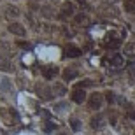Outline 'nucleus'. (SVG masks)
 I'll return each instance as SVG.
<instances>
[{
  "label": "nucleus",
  "instance_id": "obj_16",
  "mask_svg": "<svg viewBox=\"0 0 135 135\" xmlns=\"http://www.w3.org/2000/svg\"><path fill=\"white\" fill-rule=\"evenodd\" d=\"M40 11H42V16H44V18H53V16H55L53 12H51L53 9H51L49 5H44V7H42Z\"/></svg>",
  "mask_w": 135,
  "mask_h": 135
},
{
  "label": "nucleus",
  "instance_id": "obj_24",
  "mask_svg": "<svg viewBox=\"0 0 135 135\" xmlns=\"http://www.w3.org/2000/svg\"><path fill=\"white\" fill-rule=\"evenodd\" d=\"M119 44V40H112V42H107V47H116Z\"/></svg>",
  "mask_w": 135,
  "mask_h": 135
},
{
  "label": "nucleus",
  "instance_id": "obj_19",
  "mask_svg": "<svg viewBox=\"0 0 135 135\" xmlns=\"http://www.w3.org/2000/svg\"><path fill=\"white\" fill-rule=\"evenodd\" d=\"M77 5H79L83 11H90V4H88V2H84V0H77Z\"/></svg>",
  "mask_w": 135,
  "mask_h": 135
},
{
  "label": "nucleus",
  "instance_id": "obj_14",
  "mask_svg": "<svg viewBox=\"0 0 135 135\" xmlns=\"http://www.w3.org/2000/svg\"><path fill=\"white\" fill-rule=\"evenodd\" d=\"M123 5H125V11H128V12H135V2H133V0H125Z\"/></svg>",
  "mask_w": 135,
  "mask_h": 135
},
{
  "label": "nucleus",
  "instance_id": "obj_23",
  "mask_svg": "<svg viewBox=\"0 0 135 135\" xmlns=\"http://www.w3.org/2000/svg\"><path fill=\"white\" fill-rule=\"evenodd\" d=\"M55 109L56 110H63V109H69V105H67L65 102H61V104H56L55 105Z\"/></svg>",
  "mask_w": 135,
  "mask_h": 135
},
{
  "label": "nucleus",
  "instance_id": "obj_26",
  "mask_svg": "<svg viewBox=\"0 0 135 135\" xmlns=\"http://www.w3.org/2000/svg\"><path fill=\"white\" fill-rule=\"evenodd\" d=\"M20 46H21V47H25V49H28V47H30V46L26 44V42H20Z\"/></svg>",
  "mask_w": 135,
  "mask_h": 135
},
{
  "label": "nucleus",
  "instance_id": "obj_5",
  "mask_svg": "<svg viewBox=\"0 0 135 135\" xmlns=\"http://www.w3.org/2000/svg\"><path fill=\"white\" fill-rule=\"evenodd\" d=\"M105 125V118L102 114H97L91 118V128H95V130H100V128H104Z\"/></svg>",
  "mask_w": 135,
  "mask_h": 135
},
{
  "label": "nucleus",
  "instance_id": "obj_2",
  "mask_svg": "<svg viewBox=\"0 0 135 135\" xmlns=\"http://www.w3.org/2000/svg\"><path fill=\"white\" fill-rule=\"evenodd\" d=\"M74 23L77 26H90L91 25V20H90V16L86 14V12H81V14H75L74 16Z\"/></svg>",
  "mask_w": 135,
  "mask_h": 135
},
{
  "label": "nucleus",
  "instance_id": "obj_25",
  "mask_svg": "<svg viewBox=\"0 0 135 135\" xmlns=\"http://www.w3.org/2000/svg\"><path fill=\"white\" fill-rule=\"evenodd\" d=\"M128 116H130L132 119H135V110H132V109H128Z\"/></svg>",
  "mask_w": 135,
  "mask_h": 135
},
{
  "label": "nucleus",
  "instance_id": "obj_4",
  "mask_svg": "<svg viewBox=\"0 0 135 135\" xmlns=\"http://www.w3.org/2000/svg\"><path fill=\"white\" fill-rule=\"evenodd\" d=\"M72 100L75 102V104H83V102L86 100V93L83 88H75L74 91H72Z\"/></svg>",
  "mask_w": 135,
  "mask_h": 135
},
{
  "label": "nucleus",
  "instance_id": "obj_21",
  "mask_svg": "<svg viewBox=\"0 0 135 135\" xmlns=\"http://www.w3.org/2000/svg\"><path fill=\"white\" fill-rule=\"evenodd\" d=\"M2 90H12V84L9 83V79H2Z\"/></svg>",
  "mask_w": 135,
  "mask_h": 135
},
{
  "label": "nucleus",
  "instance_id": "obj_20",
  "mask_svg": "<svg viewBox=\"0 0 135 135\" xmlns=\"http://www.w3.org/2000/svg\"><path fill=\"white\" fill-rule=\"evenodd\" d=\"M128 74H130V77H132V79L135 81V61L128 65Z\"/></svg>",
  "mask_w": 135,
  "mask_h": 135
},
{
  "label": "nucleus",
  "instance_id": "obj_29",
  "mask_svg": "<svg viewBox=\"0 0 135 135\" xmlns=\"http://www.w3.org/2000/svg\"><path fill=\"white\" fill-rule=\"evenodd\" d=\"M60 135H63V133H60Z\"/></svg>",
  "mask_w": 135,
  "mask_h": 135
},
{
  "label": "nucleus",
  "instance_id": "obj_7",
  "mask_svg": "<svg viewBox=\"0 0 135 135\" xmlns=\"http://www.w3.org/2000/svg\"><path fill=\"white\" fill-rule=\"evenodd\" d=\"M70 16H74V4L65 2L61 5V18H70Z\"/></svg>",
  "mask_w": 135,
  "mask_h": 135
},
{
  "label": "nucleus",
  "instance_id": "obj_28",
  "mask_svg": "<svg viewBox=\"0 0 135 135\" xmlns=\"http://www.w3.org/2000/svg\"><path fill=\"white\" fill-rule=\"evenodd\" d=\"M0 60H2V56H0Z\"/></svg>",
  "mask_w": 135,
  "mask_h": 135
},
{
  "label": "nucleus",
  "instance_id": "obj_18",
  "mask_svg": "<svg viewBox=\"0 0 135 135\" xmlns=\"http://www.w3.org/2000/svg\"><path fill=\"white\" fill-rule=\"evenodd\" d=\"M53 90H55L60 97H61V95H65V88H63L61 84H55V86H53Z\"/></svg>",
  "mask_w": 135,
  "mask_h": 135
},
{
  "label": "nucleus",
  "instance_id": "obj_8",
  "mask_svg": "<svg viewBox=\"0 0 135 135\" xmlns=\"http://www.w3.org/2000/svg\"><path fill=\"white\" fill-rule=\"evenodd\" d=\"M81 53H83V51H81L77 46L69 44V46L65 47V55L69 56V58H77V56H81Z\"/></svg>",
  "mask_w": 135,
  "mask_h": 135
},
{
  "label": "nucleus",
  "instance_id": "obj_15",
  "mask_svg": "<svg viewBox=\"0 0 135 135\" xmlns=\"http://www.w3.org/2000/svg\"><path fill=\"white\" fill-rule=\"evenodd\" d=\"M102 14H104V16H110V18H116L119 12H118L114 7H109V9H104V11H102Z\"/></svg>",
  "mask_w": 135,
  "mask_h": 135
},
{
  "label": "nucleus",
  "instance_id": "obj_6",
  "mask_svg": "<svg viewBox=\"0 0 135 135\" xmlns=\"http://www.w3.org/2000/svg\"><path fill=\"white\" fill-rule=\"evenodd\" d=\"M9 32H11L12 35L23 37V35H25V26L20 25V23H11V25H9Z\"/></svg>",
  "mask_w": 135,
  "mask_h": 135
},
{
  "label": "nucleus",
  "instance_id": "obj_10",
  "mask_svg": "<svg viewBox=\"0 0 135 135\" xmlns=\"http://www.w3.org/2000/svg\"><path fill=\"white\" fill-rule=\"evenodd\" d=\"M56 74H58V69L56 67H44L42 69V75H44L46 79H53Z\"/></svg>",
  "mask_w": 135,
  "mask_h": 135
},
{
  "label": "nucleus",
  "instance_id": "obj_3",
  "mask_svg": "<svg viewBox=\"0 0 135 135\" xmlns=\"http://www.w3.org/2000/svg\"><path fill=\"white\" fill-rule=\"evenodd\" d=\"M109 65L116 67V69H118V67H123L125 65V58H123L119 53H114L112 56H109Z\"/></svg>",
  "mask_w": 135,
  "mask_h": 135
},
{
  "label": "nucleus",
  "instance_id": "obj_17",
  "mask_svg": "<svg viewBox=\"0 0 135 135\" xmlns=\"http://www.w3.org/2000/svg\"><path fill=\"white\" fill-rule=\"evenodd\" d=\"M70 126H72V130H74V132H79V128H81V123H79V119H75V118H72V119H70Z\"/></svg>",
  "mask_w": 135,
  "mask_h": 135
},
{
  "label": "nucleus",
  "instance_id": "obj_27",
  "mask_svg": "<svg viewBox=\"0 0 135 135\" xmlns=\"http://www.w3.org/2000/svg\"><path fill=\"white\" fill-rule=\"evenodd\" d=\"M104 4H114V2H118V0H102Z\"/></svg>",
  "mask_w": 135,
  "mask_h": 135
},
{
  "label": "nucleus",
  "instance_id": "obj_11",
  "mask_svg": "<svg viewBox=\"0 0 135 135\" xmlns=\"http://www.w3.org/2000/svg\"><path fill=\"white\" fill-rule=\"evenodd\" d=\"M75 75H77V70H75L74 67H67V69H65V72H63V79H65L67 83H69V81H72V79H74Z\"/></svg>",
  "mask_w": 135,
  "mask_h": 135
},
{
  "label": "nucleus",
  "instance_id": "obj_9",
  "mask_svg": "<svg viewBox=\"0 0 135 135\" xmlns=\"http://www.w3.org/2000/svg\"><path fill=\"white\" fill-rule=\"evenodd\" d=\"M37 93H39L42 98H49L51 93H53V90L47 88V86H44V84H37Z\"/></svg>",
  "mask_w": 135,
  "mask_h": 135
},
{
  "label": "nucleus",
  "instance_id": "obj_12",
  "mask_svg": "<svg viewBox=\"0 0 135 135\" xmlns=\"http://www.w3.org/2000/svg\"><path fill=\"white\" fill-rule=\"evenodd\" d=\"M5 16H7V18H18V16H20V9L14 7V5H7V9H5Z\"/></svg>",
  "mask_w": 135,
  "mask_h": 135
},
{
  "label": "nucleus",
  "instance_id": "obj_22",
  "mask_svg": "<svg viewBox=\"0 0 135 135\" xmlns=\"http://www.w3.org/2000/svg\"><path fill=\"white\" fill-rule=\"evenodd\" d=\"M116 93H112V91H109V93H107V102H110V104H114L116 102Z\"/></svg>",
  "mask_w": 135,
  "mask_h": 135
},
{
  "label": "nucleus",
  "instance_id": "obj_1",
  "mask_svg": "<svg viewBox=\"0 0 135 135\" xmlns=\"http://www.w3.org/2000/svg\"><path fill=\"white\" fill-rule=\"evenodd\" d=\"M102 104H104V97H102V93H93V95L90 97V100H88L90 109H93V110H98L102 107Z\"/></svg>",
  "mask_w": 135,
  "mask_h": 135
},
{
  "label": "nucleus",
  "instance_id": "obj_13",
  "mask_svg": "<svg viewBox=\"0 0 135 135\" xmlns=\"http://www.w3.org/2000/svg\"><path fill=\"white\" fill-rule=\"evenodd\" d=\"M125 55L126 56H132V58H135V42H128V44L125 46Z\"/></svg>",
  "mask_w": 135,
  "mask_h": 135
}]
</instances>
